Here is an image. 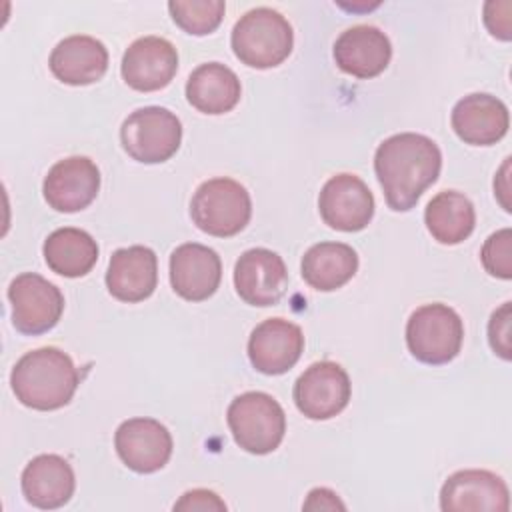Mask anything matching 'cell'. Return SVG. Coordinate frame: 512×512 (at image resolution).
Here are the masks:
<instances>
[{
    "instance_id": "27",
    "label": "cell",
    "mask_w": 512,
    "mask_h": 512,
    "mask_svg": "<svg viewBox=\"0 0 512 512\" xmlns=\"http://www.w3.org/2000/svg\"><path fill=\"white\" fill-rule=\"evenodd\" d=\"M168 10L184 32L204 36L220 26L226 4L222 0H172Z\"/></svg>"
},
{
    "instance_id": "17",
    "label": "cell",
    "mask_w": 512,
    "mask_h": 512,
    "mask_svg": "<svg viewBox=\"0 0 512 512\" xmlns=\"http://www.w3.org/2000/svg\"><path fill=\"white\" fill-rule=\"evenodd\" d=\"M222 280V262L216 250L186 242L170 254V284L178 296L190 302L210 298Z\"/></svg>"
},
{
    "instance_id": "14",
    "label": "cell",
    "mask_w": 512,
    "mask_h": 512,
    "mask_svg": "<svg viewBox=\"0 0 512 512\" xmlns=\"http://www.w3.org/2000/svg\"><path fill=\"white\" fill-rule=\"evenodd\" d=\"M100 190V170L86 156L58 160L44 178V198L56 212H78L94 202Z\"/></svg>"
},
{
    "instance_id": "8",
    "label": "cell",
    "mask_w": 512,
    "mask_h": 512,
    "mask_svg": "<svg viewBox=\"0 0 512 512\" xmlns=\"http://www.w3.org/2000/svg\"><path fill=\"white\" fill-rule=\"evenodd\" d=\"M12 324L22 334H44L52 330L64 310L60 288L36 272L18 274L8 286Z\"/></svg>"
},
{
    "instance_id": "9",
    "label": "cell",
    "mask_w": 512,
    "mask_h": 512,
    "mask_svg": "<svg viewBox=\"0 0 512 512\" xmlns=\"http://www.w3.org/2000/svg\"><path fill=\"white\" fill-rule=\"evenodd\" d=\"M352 394L346 370L330 360L310 364L294 384L296 408L310 420H328L340 414Z\"/></svg>"
},
{
    "instance_id": "7",
    "label": "cell",
    "mask_w": 512,
    "mask_h": 512,
    "mask_svg": "<svg viewBox=\"0 0 512 512\" xmlns=\"http://www.w3.org/2000/svg\"><path fill=\"white\" fill-rule=\"evenodd\" d=\"M122 148L142 164H160L176 154L182 142V124L162 106L138 108L122 122Z\"/></svg>"
},
{
    "instance_id": "4",
    "label": "cell",
    "mask_w": 512,
    "mask_h": 512,
    "mask_svg": "<svg viewBox=\"0 0 512 512\" xmlns=\"http://www.w3.org/2000/svg\"><path fill=\"white\" fill-rule=\"evenodd\" d=\"M194 224L218 238H228L246 228L252 216L248 190L232 178H212L202 182L190 202Z\"/></svg>"
},
{
    "instance_id": "23",
    "label": "cell",
    "mask_w": 512,
    "mask_h": 512,
    "mask_svg": "<svg viewBox=\"0 0 512 512\" xmlns=\"http://www.w3.org/2000/svg\"><path fill=\"white\" fill-rule=\"evenodd\" d=\"M242 94L240 80L234 70L220 62L200 64L186 82L188 102L204 114L230 112Z\"/></svg>"
},
{
    "instance_id": "30",
    "label": "cell",
    "mask_w": 512,
    "mask_h": 512,
    "mask_svg": "<svg viewBox=\"0 0 512 512\" xmlns=\"http://www.w3.org/2000/svg\"><path fill=\"white\" fill-rule=\"evenodd\" d=\"M174 510H226V504L218 498V494H214L212 490H204V488H196L190 490L186 494H182V498L174 504Z\"/></svg>"
},
{
    "instance_id": "6",
    "label": "cell",
    "mask_w": 512,
    "mask_h": 512,
    "mask_svg": "<svg viewBox=\"0 0 512 512\" xmlns=\"http://www.w3.org/2000/svg\"><path fill=\"white\" fill-rule=\"evenodd\" d=\"M464 324L454 308L434 302L416 308L406 322L410 354L424 364H446L462 348Z\"/></svg>"
},
{
    "instance_id": "11",
    "label": "cell",
    "mask_w": 512,
    "mask_h": 512,
    "mask_svg": "<svg viewBox=\"0 0 512 512\" xmlns=\"http://www.w3.org/2000/svg\"><path fill=\"white\" fill-rule=\"evenodd\" d=\"M120 460L138 474H152L164 468L172 456V436L154 418L124 420L114 434Z\"/></svg>"
},
{
    "instance_id": "21",
    "label": "cell",
    "mask_w": 512,
    "mask_h": 512,
    "mask_svg": "<svg viewBox=\"0 0 512 512\" xmlns=\"http://www.w3.org/2000/svg\"><path fill=\"white\" fill-rule=\"evenodd\" d=\"M20 484L26 502L40 510H54L68 504L76 478L68 460L58 454H40L26 464Z\"/></svg>"
},
{
    "instance_id": "2",
    "label": "cell",
    "mask_w": 512,
    "mask_h": 512,
    "mask_svg": "<svg viewBox=\"0 0 512 512\" xmlns=\"http://www.w3.org/2000/svg\"><path fill=\"white\" fill-rule=\"evenodd\" d=\"M78 382L80 376L72 358L54 346L26 352L10 374L16 398L24 406L42 412L66 406L72 400Z\"/></svg>"
},
{
    "instance_id": "28",
    "label": "cell",
    "mask_w": 512,
    "mask_h": 512,
    "mask_svg": "<svg viewBox=\"0 0 512 512\" xmlns=\"http://www.w3.org/2000/svg\"><path fill=\"white\" fill-rule=\"evenodd\" d=\"M482 264L488 274L510 280L512 278V230L502 228L490 234L480 250Z\"/></svg>"
},
{
    "instance_id": "20",
    "label": "cell",
    "mask_w": 512,
    "mask_h": 512,
    "mask_svg": "<svg viewBox=\"0 0 512 512\" xmlns=\"http://www.w3.org/2000/svg\"><path fill=\"white\" fill-rule=\"evenodd\" d=\"M158 260L148 246L120 248L110 256L106 270L108 292L120 302H142L156 290Z\"/></svg>"
},
{
    "instance_id": "18",
    "label": "cell",
    "mask_w": 512,
    "mask_h": 512,
    "mask_svg": "<svg viewBox=\"0 0 512 512\" xmlns=\"http://www.w3.org/2000/svg\"><path fill=\"white\" fill-rule=\"evenodd\" d=\"M390 58L392 44L388 36L370 24L352 26L334 42V60L338 68L362 80L382 74Z\"/></svg>"
},
{
    "instance_id": "12",
    "label": "cell",
    "mask_w": 512,
    "mask_h": 512,
    "mask_svg": "<svg viewBox=\"0 0 512 512\" xmlns=\"http://www.w3.org/2000/svg\"><path fill=\"white\" fill-rule=\"evenodd\" d=\"M234 286L246 304L274 306L288 288L286 264L268 248H250L236 260Z\"/></svg>"
},
{
    "instance_id": "15",
    "label": "cell",
    "mask_w": 512,
    "mask_h": 512,
    "mask_svg": "<svg viewBox=\"0 0 512 512\" xmlns=\"http://www.w3.org/2000/svg\"><path fill=\"white\" fill-rule=\"evenodd\" d=\"M178 70V52L172 42L160 36L134 40L120 64L124 82L138 92H154L172 82Z\"/></svg>"
},
{
    "instance_id": "19",
    "label": "cell",
    "mask_w": 512,
    "mask_h": 512,
    "mask_svg": "<svg viewBox=\"0 0 512 512\" xmlns=\"http://www.w3.org/2000/svg\"><path fill=\"white\" fill-rule=\"evenodd\" d=\"M452 128L460 140L472 146H490L502 140L510 126L506 104L484 92L468 94L452 108Z\"/></svg>"
},
{
    "instance_id": "31",
    "label": "cell",
    "mask_w": 512,
    "mask_h": 512,
    "mask_svg": "<svg viewBox=\"0 0 512 512\" xmlns=\"http://www.w3.org/2000/svg\"><path fill=\"white\" fill-rule=\"evenodd\" d=\"M344 510V504L338 500V494L328 488H314L304 502V510Z\"/></svg>"
},
{
    "instance_id": "26",
    "label": "cell",
    "mask_w": 512,
    "mask_h": 512,
    "mask_svg": "<svg viewBox=\"0 0 512 512\" xmlns=\"http://www.w3.org/2000/svg\"><path fill=\"white\" fill-rule=\"evenodd\" d=\"M424 222L428 232L440 244L464 242L476 224L474 204L456 190L438 192L424 210Z\"/></svg>"
},
{
    "instance_id": "16",
    "label": "cell",
    "mask_w": 512,
    "mask_h": 512,
    "mask_svg": "<svg viewBox=\"0 0 512 512\" xmlns=\"http://www.w3.org/2000/svg\"><path fill=\"white\" fill-rule=\"evenodd\" d=\"M304 334L298 324L284 318L260 322L248 340V358L252 366L268 376L288 372L302 356Z\"/></svg>"
},
{
    "instance_id": "10",
    "label": "cell",
    "mask_w": 512,
    "mask_h": 512,
    "mask_svg": "<svg viewBox=\"0 0 512 512\" xmlns=\"http://www.w3.org/2000/svg\"><path fill=\"white\" fill-rule=\"evenodd\" d=\"M322 220L340 232H358L374 216V196L366 182L354 174H336L320 190Z\"/></svg>"
},
{
    "instance_id": "24",
    "label": "cell",
    "mask_w": 512,
    "mask_h": 512,
    "mask_svg": "<svg viewBox=\"0 0 512 512\" xmlns=\"http://www.w3.org/2000/svg\"><path fill=\"white\" fill-rule=\"evenodd\" d=\"M358 270V254L344 242H318L302 256V278L320 292L342 288Z\"/></svg>"
},
{
    "instance_id": "1",
    "label": "cell",
    "mask_w": 512,
    "mask_h": 512,
    "mask_svg": "<svg viewBox=\"0 0 512 512\" xmlns=\"http://www.w3.org/2000/svg\"><path fill=\"white\" fill-rule=\"evenodd\" d=\"M442 154L438 144L416 132L386 138L374 154V172L384 190L386 204L396 212L416 206L428 186L438 180Z\"/></svg>"
},
{
    "instance_id": "22",
    "label": "cell",
    "mask_w": 512,
    "mask_h": 512,
    "mask_svg": "<svg viewBox=\"0 0 512 512\" xmlns=\"http://www.w3.org/2000/svg\"><path fill=\"white\" fill-rule=\"evenodd\" d=\"M48 66L52 74L64 84H94L108 70V50L94 36L72 34L56 44Z\"/></svg>"
},
{
    "instance_id": "5",
    "label": "cell",
    "mask_w": 512,
    "mask_h": 512,
    "mask_svg": "<svg viewBox=\"0 0 512 512\" xmlns=\"http://www.w3.org/2000/svg\"><path fill=\"white\" fill-rule=\"evenodd\" d=\"M234 442L250 454L274 452L286 432V414L266 392L236 396L226 412Z\"/></svg>"
},
{
    "instance_id": "3",
    "label": "cell",
    "mask_w": 512,
    "mask_h": 512,
    "mask_svg": "<svg viewBox=\"0 0 512 512\" xmlns=\"http://www.w3.org/2000/svg\"><path fill=\"white\" fill-rule=\"evenodd\" d=\"M230 42L242 64L264 70L282 64L290 56L294 32L280 12L260 6L240 16L232 28Z\"/></svg>"
},
{
    "instance_id": "13",
    "label": "cell",
    "mask_w": 512,
    "mask_h": 512,
    "mask_svg": "<svg viewBox=\"0 0 512 512\" xmlns=\"http://www.w3.org/2000/svg\"><path fill=\"white\" fill-rule=\"evenodd\" d=\"M440 508L444 512H506L508 486L490 470H458L440 490Z\"/></svg>"
},
{
    "instance_id": "29",
    "label": "cell",
    "mask_w": 512,
    "mask_h": 512,
    "mask_svg": "<svg viewBox=\"0 0 512 512\" xmlns=\"http://www.w3.org/2000/svg\"><path fill=\"white\" fill-rule=\"evenodd\" d=\"M510 320H512V304L504 302L498 310L492 312L488 322V342L492 350L504 358H512V344H510Z\"/></svg>"
},
{
    "instance_id": "25",
    "label": "cell",
    "mask_w": 512,
    "mask_h": 512,
    "mask_svg": "<svg viewBox=\"0 0 512 512\" xmlns=\"http://www.w3.org/2000/svg\"><path fill=\"white\" fill-rule=\"evenodd\" d=\"M44 260L48 268L66 278L88 274L98 262L96 240L80 228H58L44 240Z\"/></svg>"
}]
</instances>
